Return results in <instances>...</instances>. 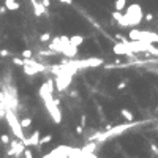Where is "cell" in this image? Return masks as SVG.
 I'll list each match as a JSON object with an SVG mask.
<instances>
[{"label":"cell","instance_id":"12","mask_svg":"<svg viewBox=\"0 0 158 158\" xmlns=\"http://www.w3.org/2000/svg\"><path fill=\"white\" fill-rule=\"evenodd\" d=\"M95 149H97V144H95V142H90L89 145H86V147H84V152L92 153V152H95Z\"/></svg>","mask_w":158,"mask_h":158},{"label":"cell","instance_id":"5","mask_svg":"<svg viewBox=\"0 0 158 158\" xmlns=\"http://www.w3.org/2000/svg\"><path fill=\"white\" fill-rule=\"evenodd\" d=\"M84 40H86V38H84L82 35H71V36H70V43L74 44V46H78V48H79V46H82Z\"/></svg>","mask_w":158,"mask_h":158},{"label":"cell","instance_id":"8","mask_svg":"<svg viewBox=\"0 0 158 158\" xmlns=\"http://www.w3.org/2000/svg\"><path fill=\"white\" fill-rule=\"evenodd\" d=\"M114 6H116V10H117V11H122L123 8L127 6V0H116Z\"/></svg>","mask_w":158,"mask_h":158},{"label":"cell","instance_id":"10","mask_svg":"<svg viewBox=\"0 0 158 158\" xmlns=\"http://www.w3.org/2000/svg\"><path fill=\"white\" fill-rule=\"evenodd\" d=\"M49 40H51V32H44V33L40 35V41L41 43H48Z\"/></svg>","mask_w":158,"mask_h":158},{"label":"cell","instance_id":"11","mask_svg":"<svg viewBox=\"0 0 158 158\" xmlns=\"http://www.w3.org/2000/svg\"><path fill=\"white\" fill-rule=\"evenodd\" d=\"M21 55L24 59H33V52L30 51V49H24L22 52H21Z\"/></svg>","mask_w":158,"mask_h":158},{"label":"cell","instance_id":"14","mask_svg":"<svg viewBox=\"0 0 158 158\" xmlns=\"http://www.w3.org/2000/svg\"><path fill=\"white\" fill-rule=\"evenodd\" d=\"M122 17H123V14H122V11H117V10H116V11L112 13V19H114L116 22H119L120 19H122Z\"/></svg>","mask_w":158,"mask_h":158},{"label":"cell","instance_id":"20","mask_svg":"<svg viewBox=\"0 0 158 158\" xmlns=\"http://www.w3.org/2000/svg\"><path fill=\"white\" fill-rule=\"evenodd\" d=\"M145 21H147V22H152V21H153V14H152V13H147V14H145Z\"/></svg>","mask_w":158,"mask_h":158},{"label":"cell","instance_id":"25","mask_svg":"<svg viewBox=\"0 0 158 158\" xmlns=\"http://www.w3.org/2000/svg\"><path fill=\"white\" fill-rule=\"evenodd\" d=\"M156 30H158V27H156Z\"/></svg>","mask_w":158,"mask_h":158},{"label":"cell","instance_id":"6","mask_svg":"<svg viewBox=\"0 0 158 158\" xmlns=\"http://www.w3.org/2000/svg\"><path fill=\"white\" fill-rule=\"evenodd\" d=\"M51 141H52V134L49 133V134H46V136H43V138L40 139V144L36 145L35 149H38V150H41V147H43L44 144H48V142H51Z\"/></svg>","mask_w":158,"mask_h":158},{"label":"cell","instance_id":"18","mask_svg":"<svg viewBox=\"0 0 158 158\" xmlns=\"http://www.w3.org/2000/svg\"><path fill=\"white\" fill-rule=\"evenodd\" d=\"M68 95H70V98H73V100H74V98H78V97H79V92H78V90H71Z\"/></svg>","mask_w":158,"mask_h":158},{"label":"cell","instance_id":"1","mask_svg":"<svg viewBox=\"0 0 158 158\" xmlns=\"http://www.w3.org/2000/svg\"><path fill=\"white\" fill-rule=\"evenodd\" d=\"M40 139H41V133H40V130H35V131H33L29 138H25L24 144H25V147H29V145L36 147V145L40 144Z\"/></svg>","mask_w":158,"mask_h":158},{"label":"cell","instance_id":"4","mask_svg":"<svg viewBox=\"0 0 158 158\" xmlns=\"http://www.w3.org/2000/svg\"><path fill=\"white\" fill-rule=\"evenodd\" d=\"M5 6L8 8V11H17L21 8L17 0H5Z\"/></svg>","mask_w":158,"mask_h":158},{"label":"cell","instance_id":"19","mask_svg":"<svg viewBox=\"0 0 158 158\" xmlns=\"http://www.w3.org/2000/svg\"><path fill=\"white\" fill-rule=\"evenodd\" d=\"M82 131H84V127H82V125H76V134H82Z\"/></svg>","mask_w":158,"mask_h":158},{"label":"cell","instance_id":"23","mask_svg":"<svg viewBox=\"0 0 158 158\" xmlns=\"http://www.w3.org/2000/svg\"><path fill=\"white\" fill-rule=\"evenodd\" d=\"M150 149H152V150L158 155V147H156V144H152V145H150Z\"/></svg>","mask_w":158,"mask_h":158},{"label":"cell","instance_id":"21","mask_svg":"<svg viewBox=\"0 0 158 158\" xmlns=\"http://www.w3.org/2000/svg\"><path fill=\"white\" fill-rule=\"evenodd\" d=\"M86 122H87L86 116H81V125H82V127H86Z\"/></svg>","mask_w":158,"mask_h":158},{"label":"cell","instance_id":"15","mask_svg":"<svg viewBox=\"0 0 158 158\" xmlns=\"http://www.w3.org/2000/svg\"><path fill=\"white\" fill-rule=\"evenodd\" d=\"M127 86H128V79H123V81H120L119 84H117V90H123Z\"/></svg>","mask_w":158,"mask_h":158},{"label":"cell","instance_id":"9","mask_svg":"<svg viewBox=\"0 0 158 158\" xmlns=\"http://www.w3.org/2000/svg\"><path fill=\"white\" fill-rule=\"evenodd\" d=\"M0 142H2L3 145H10L11 144V138L3 133V134H0Z\"/></svg>","mask_w":158,"mask_h":158},{"label":"cell","instance_id":"24","mask_svg":"<svg viewBox=\"0 0 158 158\" xmlns=\"http://www.w3.org/2000/svg\"><path fill=\"white\" fill-rule=\"evenodd\" d=\"M60 3H67V5H71L73 3V0H59Z\"/></svg>","mask_w":158,"mask_h":158},{"label":"cell","instance_id":"7","mask_svg":"<svg viewBox=\"0 0 158 158\" xmlns=\"http://www.w3.org/2000/svg\"><path fill=\"white\" fill-rule=\"evenodd\" d=\"M32 125V117H22L21 119V127L24 128V130H27Z\"/></svg>","mask_w":158,"mask_h":158},{"label":"cell","instance_id":"2","mask_svg":"<svg viewBox=\"0 0 158 158\" xmlns=\"http://www.w3.org/2000/svg\"><path fill=\"white\" fill-rule=\"evenodd\" d=\"M32 5H33V13L36 17H40V16H44L46 11H48V8L44 6L43 2H40V0H30Z\"/></svg>","mask_w":158,"mask_h":158},{"label":"cell","instance_id":"16","mask_svg":"<svg viewBox=\"0 0 158 158\" xmlns=\"http://www.w3.org/2000/svg\"><path fill=\"white\" fill-rule=\"evenodd\" d=\"M24 158H33V153H32L30 149H25L24 150Z\"/></svg>","mask_w":158,"mask_h":158},{"label":"cell","instance_id":"17","mask_svg":"<svg viewBox=\"0 0 158 158\" xmlns=\"http://www.w3.org/2000/svg\"><path fill=\"white\" fill-rule=\"evenodd\" d=\"M10 55H11L10 51H6V49H2V51H0V57H10Z\"/></svg>","mask_w":158,"mask_h":158},{"label":"cell","instance_id":"22","mask_svg":"<svg viewBox=\"0 0 158 158\" xmlns=\"http://www.w3.org/2000/svg\"><path fill=\"white\" fill-rule=\"evenodd\" d=\"M6 10H8V8L3 5V6H0V16H2V14H5L6 13Z\"/></svg>","mask_w":158,"mask_h":158},{"label":"cell","instance_id":"3","mask_svg":"<svg viewBox=\"0 0 158 158\" xmlns=\"http://www.w3.org/2000/svg\"><path fill=\"white\" fill-rule=\"evenodd\" d=\"M120 114H122V117L127 120L128 123H133L134 122V116H133V112L130 109H127V108H122V111H120Z\"/></svg>","mask_w":158,"mask_h":158},{"label":"cell","instance_id":"13","mask_svg":"<svg viewBox=\"0 0 158 158\" xmlns=\"http://www.w3.org/2000/svg\"><path fill=\"white\" fill-rule=\"evenodd\" d=\"M13 63L17 65V67H24V63H25V59H19V57H13Z\"/></svg>","mask_w":158,"mask_h":158}]
</instances>
